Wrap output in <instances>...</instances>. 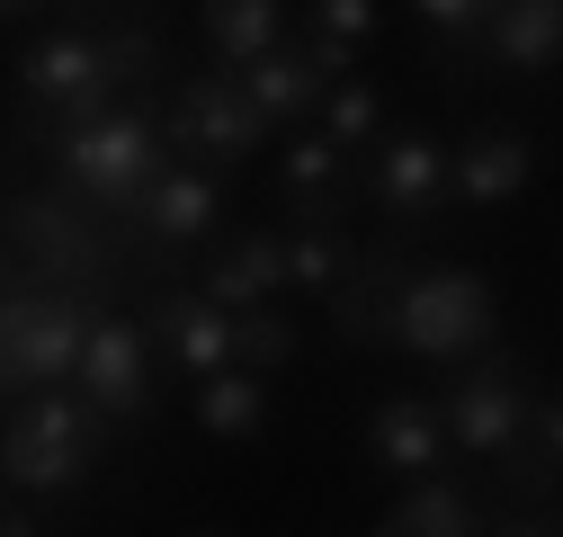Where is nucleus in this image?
<instances>
[{
  "label": "nucleus",
  "instance_id": "nucleus-19",
  "mask_svg": "<svg viewBox=\"0 0 563 537\" xmlns=\"http://www.w3.org/2000/svg\"><path fill=\"white\" fill-rule=\"evenodd\" d=\"M376 528H385V537H474V528H483V511H474V493H465V484H448L439 465H430V475H411V493H402Z\"/></svg>",
  "mask_w": 563,
  "mask_h": 537
},
{
  "label": "nucleus",
  "instance_id": "nucleus-23",
  "mask_svg": "<svg viewBox=\"0 0 563 537\" xmlns=\"http://www.w3.org/2000/svg\"><path fill=\"white\" fill-rule=\"evenodd\" d=\"M99 73H108V90H153L162 73H170V45H162V28H99Z\"/></svg>",
  "mask_w": 563,
  "mask_h": 537
},
{
  "label": "nucleus",
  "instance_id": "nucleus-9",
  "mask_svg": "<svg viewBox=\"0 0 563 537\" xmlns=\"http://www.w3.org/2000/svg\"><path fill=\"white\" fill-rule=\"evenodd\" d=\"M0 233L36 260L45 278H63V287H81V278H99V268H108V242L81 224L73 188H63V197H10V207H0Z\"/></svg>",
  "mask_w": 563,
  "mask_h": 537
},
{
  "label": "nucleus",
  "instance_id": "nucleus-13",
  "mask_svg": "<svg viewBox=\"0 0 563 537\" xmlns=\"http://www.w3.org/2000/svg\"><path fill=\"white\" fill-rule=\"evenodd\" d=\"M528 179H537V144L510 125H483L448 153V197H465V207H510Z\"/></svg>",
  "mask_w": 563,
  "mask_h": 537
},
{
  "label": "nucleus",
  "instance_id": "nucleus-30",
  "mask_svg": "<svg viewBox=\"0 0 563 537\" xmlns=\"http://www.w3.org/2000/svg\"><path fill=\"white\" fill-rule=\"evenodd\" d=\"M27 528H45V519H36V511H19L10 493H0V537H27Z\"/></svg>",
  "mask_w": 563,
  "mask_h": 537
},
{
  "label": "nucleus",
  "instance_id": "nucleus-31",
  "mask_svg": "<svg viewBox=\"0 0 563 537\" xmlns=\"http://www.w3.org/2000/svg\"><path fill=\"white\" fill-rule=\"evenodd\" d=\"M19 10H36V0H0V19H19Z\"/></svg>",
  "mask_w": 563,
  "mask_h": 537
},
{
  "label": "nucleus",
  "instance_id": "nucleus-8",
  "mask_svg": "<svg viewBox=\"0 0 563 537\" xmlns=\"http://www.w3.org/2000/svg\"><path fill=\"white\" fill-rule=\"evenodd\" d=\"M367 197H376V216L402 224V233L420 216H439V197H448V144H439V134H420V125L376 134V144H367Z\"/></svg>",
  "mask_w": 563,
  "mask_h": 537
},
{
  "label": "nucleus",
  "instance_id": "nucleus-21",
  "mask_svg": "<svg viewBox=\"0 0 563 537\" xmlns=\"http://www.w3.org/2000/svg\"><path fill=\"white\" fill-rule=\"evenodd\" d=\"M242 90H251V108L268 117V125H287V117H305L313 99H322V81H313V63L287 45V36H277L268 54H251L242 63Z\"/></svg>",
  "mask_w": 563,
  "mask_h": 537
},
{
  "label": "nucleus",
  "instance_id": "nucleus-27",
  "mask_svg": "<svg viewBox=\"0 0 563 537\" xmlns=\"http://www.w3.org/2000/svg\"><path fill=\"white\" fill-rule=\"evenodd\" d=\"M305 28H322V36H340V45H367V36H376V0H313Z\"/></svg>",
  "mask_w": 563,
  "mask_h": 537
},
{
  "label": "nucleus",
  "instance_id": "nucleus-5",
  "mask_svg": "<svg viewBox=\"0 0 563 537\" xmlns=\"http://www.w3.org/2000/svg\"><path fill=\"white\" fill-rule=\"evenodd\" d=\"M162 144L179 153V162H242V153H260L268 144V117L251 108V90H242V73H197V81H179L170 90V117H162Z\"/></svg>",
  "mask_w": 563,
  "mask_h": 537
},
{
  "label": "nucleus",
  "instance_id": "nucleus-28",
  "mask_svg": "<svg viewBox=\"0 0 563 537\" xmlns=\"http://www.w3.org/2000/svg\"><path fill=\"white\" fill-rule=\"evenodd\" d=\"M411 10L430 19V28L448 36V45H474V28H483L492 10H501V0H411Z\"/></svg>",
  "mask_w": 563,
  "mask_h": 537
},
{
  "label": "nucleus",
  "instance_id": "nucleus-14",
  "mask_svg": "<svg viewBox=\"0 0 563 537\" xmlns=\"http://www.w3.org/2000/svg\"><path fill=\"white\" fill-rule=\"evenodd\" d=\"M402 251H376V260H349L340 268V287L322 296L331 305V331L349 350H376V341H394V296H402Z\"/></svg>",
  "mask_w": 563,
  "mask_h": 537
},
{
  "label": "nucleus",
  "instance_id": "nucleus-24",
  "mask_svg": "<svg viewBox=\"0 0 563 537\" xmlns=\"http://www.w3.org/2000/svg\"><path fill=\"white\" fill-rule=\"evenodd\" d=\"M313 108H322V134H331L340 153H367L376 134H385V99H376L367 81H322Z\"/></svg>",
  "mask_w": 563,
  "mask_h": 537
},
{
  "label": "nucleus",
  "instance_id": "nucleus-17",
  "mask_svg": "<svg viewBox=\"0 0 563 537\" xmlns=\"http://www.w3.org/2000/svg\"><path fill=\"white\" fill-rule=\"evenodd\" d=\"M277 179H287L296 224H349V207H358V171H349V153L331 134H296V153L277 162Z\"/></svg>",
  "mask_w": 563,
  "mask_h": 537
},
{
  "label": "nucleus",
  "instance_id": "nucleus-7",
  "mask_svg": "<svg viewBox=\"0 0 563 537\" xmlns=\"http://www.w3.org/2000/svg\"><path fill=\"white\" fill-rule=\"evenodd\" d=\"M439 421H448V448H465V457H510L519 430H528V376H519V359H483L439 403Z\"/></svg>",
  "mask_w": 563,
  "mask_h": 537
},
{
  "label": "nucleus",
  "instance_id": "nucleus-20",
  "mask_svg": "<svg viewBox=\"0 0 563 537\" xmlns=\"http://www.w3.org/2000/svg\"><path fill=\"white\" fill-rule=\"evenodd\" d=\"M197 28H206V45H216L224 73H242L251 54H268L277 36H287V0H206Z\"/></svg>",
  "mask_w": 563,
  "mask_h": 537
},
{
  "label": "nucleus",
  "instance_id": "nucleus-15",
  "mask_svg": "<svg viewBox=\"0 0 563 537\" xmlns=\"http://www.w3.org/2000/svg\"><path fill=\"white\" fill-rule=\"evenodd\" d=\"M448 457V421L430 394H385L367 413V465L376 475H430V465Z\"/></svg>",
  "mask_w": 563,
  "mask_h": 537
},
{
  "label": "nucleus",
  "instance_id": "nucleus-11",
  "mask_svg": "<svg viewBox=\"0 0 563 537\" xmlns=\"http://www.w3.org/2000/svg\"><path fill=\"white\" fill-rule=\"evenodd\" d=\"M19 90H27V125L63 117V108H90V99H117L108 73H99V28H54L27 45L19 63Z\"/></svg>",
  "mask_w": 563,
  "mask_h": 537
},
{
  "label": "nucleus",
  "instance_id": "nucleus-1",
  "mask_svg": "<svg viewBox=\"0 0 563 537\" xmlns=\"http://www.w3.org/2000/svg\"><path fill=\"white\" fill-rule=\"evenodd\" d=\"M27 134L54 153L63 188H73V197H90V207H108V216H134L144 179L170 162V144L153 134V117H144V108H125V99L63 108V117H45V125H27Z\"/></svg>",
  "mask_w": 563,
  "mask_h": 537
},
{
  "label": "nucleus",
  "instance_id": "nucleus-2",
  "mask_svg": "<svg viewBox=\"0 0 563 537\" xmlns=\"http://www.w3.org/2000/svg\"><path fill=\"white\" fill-rule=\"evenodd\" d=\"M108 448V413L90 394H63V385H36L19 394V413H0V484L10 493H81L90 484V465Z\"/></svg>",
  "mask_w": 563,
  "mask_h": 537
},
{
  "label": "nucleus",
  "instance_id": "nucleus-29",
  "mask_svg": "<svg viewBox=\"0 0 563 537\" xmlns=\"http://www.w3.org/2000/svg\"><path fill=\"white\" fill-rule=\"evenodd\" d=\"M296 54L313 63V81H349V63H358V45H340V36H322V28H305Z\"/></svg>",
  "mask_w": 563,
  "mask_h": 537
},
{
  "label": "nucleus",
  "instance_id": "nucleus-12",
  "mask_svg": "<svg viewBox=\"0 0 563 537\" xmlns=\"http://www.w3.org/2000/svg\"><path fill=\"white\" fill-rule=\"evenodd\" d=\"M153 341L170 350L179 376H216V368H233V314L206 287H162L153 296Z\"/></svg>",
  "mask_w": 563,
  "mask_h": 537
},
{
  "label": "nucleus",
  "instance_id": "nucleus-16",
  "mask_svg": "<svg viewBox=\"0 0 563 537\" xmlns=\"http://www.w3.org/2000/svg\"><path fill=\"white\" fill-rule=\"evenodd\" d=\"M277 287H287V233L277 224H242V233H224L216 251H206V296H216L224 314L233 305H268Z\"/></svg>",
  "mask_w": 563,
  "mask_h": 537
},
{
  "label": "nucleus",
  "instance_id": "nucleus-26",
  "mask_svg": "<svg viewBox=\"0 0 563 537\" xmlns=\"http://www.w3.org/2000/svg\"><path fill=\"white\" fill-rule=\"evenodd\" d=\"M349 260H358V251L340 242V224H296V233H287V287H305V296H331Z\"/></svg>",
  "mask_w": 563,
  "mask_h": 537
},
{
  "label": "nucleus",
  "instance_id": "nucleus-4",
  "mask_svg": "<svg viewBox=\"0 0 563 537\" xmlns=\"http://www.w3.org/2000/svg\"><path fill=\"white\" fill-rule=\"evenodd\" d=\"M394 341L411 359H474L492 341V287L474 268H402V296H394Z\"/></svg>",
  "mask_w": 563,
  "mask_h": 537
},
{
  "label": "nucleus",
  "instance_id": "nucleus-25",
  "mask_svg": "<svg viewBox=\"0 0 563 537\" xmlns=\"http://www.w3.org/2000/svg\"><path fill=\"white\" fill-rule=\"evenodd\" d=\"M287 359H296V322L277 314V305H233V368L277 376Z\"/></svg>",
  "mask_w": 563,
  "mask_h": 537
},
{
  "label": "nucleus",
  "instance_id": "nucleus-6",
  "mask_svg": "<svg viewBox=\"0 0 563 537\" xmlns=\"http://www.w3.org/2000/svg\"><path fill=\"white\" fill-rule=\"evenodd\" d=\"M81 394L99 403L108 421H144L153 413V341H144V322H125V314H90L81 331Z\"/></svg>",
  "mask_w": 563,
  "mask_h": 537
},
{
  "label": "nucleus",
  "instance_id": "nucleus-3",
  "mask_svg": "<svg viewBox=\"0 0 563 537\" xmlns=\"http://www.w3.org/2000/svg\"><path fill=\"white\" fill-rule=\"evenodd\" d=\"M81 287L63 278H10L0 268V403L10 394H36V385H63L81 368Z\"/></svg>",
  "mask_w": 563,
  "mask_h": 537
},
{
  "label": "nucleus",
  "instance_id": "nucleus-10",
  "mask_svg": "<svg viewBox=\"0 0 563 537\" xmlns=\"http://www.w3.org/2000/svg\"><path fill=\"white\" fill-rule=\"evenodd\" d=\"M125 224L144 233V242H162V251H197L206 233L224 224V179L206 171V162H162L144 179V197H134Z\"/></svg>",
  "mask_w": 563,
  "mask_h": 537
},
{
  "label": "nucleus",
  "instance_id": "nucleus-18",
  "mask_svg": "<svg viewBox=\"0 0 563 537\" xmlns=\"http://www.w3.org/2000/svg\"><path fill=\"white\" fill-rule=\"evenodd\" d=\"M474 36H483V54L501 73H545L554 45H563V0H501Z\"/></svg>",
  "mask_w": 563,
  "mask_h": 537
},
{
  "label": "nucleus",
  "instance_id": "nucleus-22",
  "mask_svg": "<svg viewBox=\"0 0 563 537\" xmlns=\"http://www.w3.org/2000/svg\"><path fill=\"white\" fill-rule=\"evenodd\" d=\"M268 421V385L251 368H216V376H197V430L206 439H251Z\"/></svg>",
  "mask_w": 563,
  "mask_h": 537
}]
</instances>
